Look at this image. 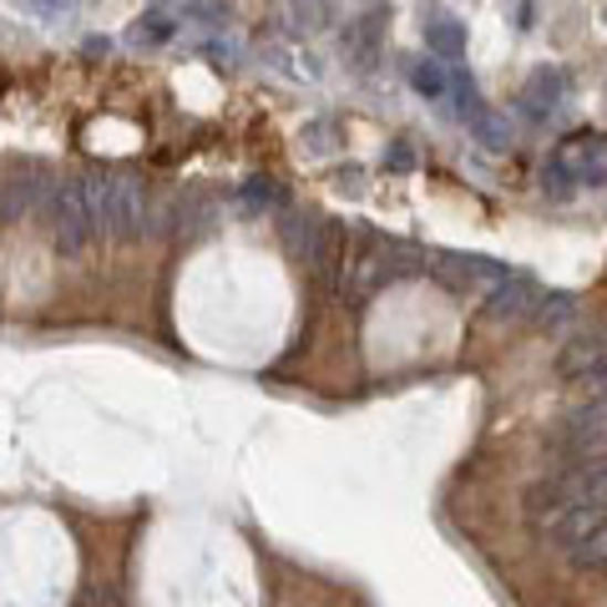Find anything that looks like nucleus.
I'll return each instance as SVG.
<instances>
[{
    "label": "nucleus",
    "mask_w": 607,
    "mask_h": 607,
    "mask_svg": "<svg viewBox=\"0 0 607 607\" xmlns=\"http://www.w3.org/2000/svg\"><path fill=\"white\" fill-rule=\"evenodd\" d=\"M385 167H390V172H410V167H416V153H410V143H390V153H385Z\"/></svg>",
    "instance_id": "obj_21"
},
{
    "label": "nucleus",
    "mask_w": 607,
    "mask_h": 607,
    "mask_svg": "<svg viewBox=\"0 0 607 607\" xmlns=\"http://www.w3.org/2000/svg\"><path fill=\"white\" fill-rule=\"evenodd\" d=\"M567 562L577 572H603V562H607V526H603V532H593V536H583V542L567 552Z\"/></svg>",
    "instance_id": "obj_14"
},
{
    "label": "nucleus",
    "mask_w": 607,
    "mask_h": 607,
    "mask_svg": "<svg viewBox=\"0 0 607 607\" xmlns=\"http://www.w3.org/2000/svg\"><path fill=\"white\" fill-rule=\"evenodd\" d=\"M465 127H471V137H477L481 147H491V153H506V147H512V122L501 117V112H486V107H481L477 117L465 122Z\"/></svg>",
    "instance_id": "obj_13"
},
{
    "label": "nucleus",
    "mask_w": 607,
    "mask_h": 607,
    "mask_svg": "<svg viewBox=\"0 0 607 607\" xmlns=\"http://www.w3.org/2000/svg\"><path fill=\"white\" fill-rule=\"evenodd\" d=\"M603 420H607V410H603V395H593L587 405H577L567 420H562V430H557V446H562V456L567 461H587V456H603Z\"/></svg>",
    "instance_id": "obj_4"
},
{
    "label": "nucleus",
    "mask_w": 607,
    "mask_h": 607,
    "mask_svg": "<svg viewBox=\"0 0 607 607\" xmlns=\"http://www.w3.org/2000/svg\"><path fill=\"white\" fill-rule=\"evenodd\" d=\"M243 202H249V208H274V202H279L274 178H249V182H243Z\"/></svg>",
    "instance_id": "obj_18"
},
{
    "label": "nucleus",
    "mask_w": 607,
    "mask_h": 607,
    "mask_svg": "<svg viewBox=\"0 0 607 607\" xmlns=\"http://www.w3.org/2000/svg\"><path fill=\"white\" fill-rule=\"evenodd\" d=\"M82 198L92 208V223L96 233L107 228L112 239H137L147 228V188L143 178H132V172H117V178H82Z\"/></svg>",
    "instance_id": "obj_1"
},
{
    "label": "nucleus",
    "mask_w": 607,
    "mask_h": 607,
    "mask_svg": "<svg viewBox=\"0 0 607 607\" xmlns=\"http://www.w3.org/2000/svg\"><path fill=\"white\" fill-rule=\"evenodd\" d=\"M593 532H603V506H572V512H562L542 536H547L557 552H572L583 536H593Z\"/></svg>",
    "instance_id": "obj_10"
},
{
    "label": "nucleus",
    "mask_w": 607,
    "mask_h": 607,
    "mask_svg": "<svg viewBox=\"0 0 607 607\" xmlns=\"http://www.w3.org/2000/svg\"><path fill=\"white\" fill-rule=\"evenodd\" d=\"M410 86L420 96H446V66L441 61H410Z\"/></svg>",
    "instance_id": "obj_15"
},
{
    "label": "nucleus",
    "mask_w": 607,
    "mask_h": 607,
    "mask_svg": "<svg viewBox=\"0 0 607 607\" xmlns=\"http://www.w3.org/2000/svg\"><path fill=\"white\" fill-rule=\"evenodd\" d=\"M420 31H426V46L436 51V56H446V61L465 56V21H456V15H446V11H430L426 21H420Z\"/></svg>",
    "instance_id": "obj_11"
},
{
    "label": "nucleus",
    "mask_w": 607,
    "mask_h": 607,
    "mask_svg": "<svg viewBox=\"0 0 607 607\" xmlns=\"http://www.w3.org/2000/svg\"><path fill=\"white\" fill-rule=\"evenodd\" d=\"M284 249L299 263H324L329 259V239H324V218L320 213H284Z\"/></svg>",
    "instance_id": "obj_8"
},
{
    "label": "nucleus",
    "mask_w": 607,
    "mask_h": 607,
    "mask_svg": "<svg viewBox=\"0 0 607 607\" xmlns=\"http://www.w3.org/2000/svg\"><path fill=\"white\" fill-rule=\"evenodd\" d=\"M536 304H542V284L526 274H506L496 289H486V314L491 320H532Z\"/></svg>",
    "instance_id": "obj_6"
},
{
    "label": "nucleus",
    "mask_w": 607,
    "mask_h": 607,
    "mask_svg": "<svg viewBox=\"0 0 607 607\" xmlns=\"http://www.w3.org/2000/svg\"><path fill=\"white\" fill-rule=\"evenodd\" d=\"M542 182L552 192H567L572 182H587V188H603V137L583 132V137H567L557 153L542 167Z\"/></svg>",
    "instance_id": "obj_2"
},
{
    "label": "nucleus",
    "mask_w": 607,
    "mask_h": 607,
    "mask_svg": "<svg viewBox=\"0 0 607 607\" xmlns=\"http://www.w3.org/2000/svg\"><path fill=\"white\" fill-rule=\"evenodd\" d=\"M172 31H178L172 11H163V6H147V11L132 21V46H163V41H172Z\"/></svg>",
    "instance_id": "obj_12"
},
{
    "label": "nucleus",
    "mask_w": 607,
    "mask_h": 607,
    "mask_svg": "<svg viewBox=\"0 0 607 607\" xmlns=\"http://www.w3.org/2000/svg\"><path fill=\"white\" fill-rule=\"evenodd\" d=\"M436 279H446L451 289H496L501 279L512 274L501 259H486V253H441L430 263Z\"/></svg>",
    "instance_id": "obj_5"
},
{
    "label": "nucleus",
    "mask_w": 607,
    "mask_h": 607,
    "mask_svg": "<svg viewBox=\"0 0 607 607\" xmlns=\"http://www.w3.org/2000/svg\"><path fill=\"white\" fill-rule=\"evenodd\" d=\"M562 96H567V76L557 72V66H536L532 76H526V86H522V96H516V102H522V112L526 117H552V112L562 107Z\"/></svg>",
    "instance_id": "obj_9"
},
{
    "label": "nucleus",
    "mask_w": 607,
    "mask_h": 607,
    "mask_svg": "<svg viewBox=\"0 0 607 607\" xmlns=\"http://www.w3.org/2000/svg\"><path fill=\"white\" fill-rule=\"evenodd\" d=\"M532 15H536L532 6H516V25H522V31H532Z\"/></svg>",
    "instance_id": "obj_23"
},
{
    "label": "nucleus",
    "mask_w": 607,
    "mask_h": 607,
    "mask_svg": "<svg viewBox=\"0 0 607 607\" xmlns=\"http://www.w3.org/2000/svg\"><path fill=\"white\" fill-rule=\"evenodd\" d=\"M51 239H56V253H82L86 243L96 239V223H92V208L82 198V178H66L51 188Z\"/></svg>",
    "instance_id": "obj_3"
},
{
    "label": "nucleus",
    "mask_w": 607,
    "mask_h": 607,
    "mask_svg": "<svg viewBox=\"0 0 607 607\" xmlns=\"http://www.w3.org/2000/svg\"><path fill=\"white\" fill-rule=\"evenodd\" d=\"M557 375L562 380H587L593 395H603V334L572 339V345L557 355Z\"/></svg>",
    "instance_id": "obj_7"
},
{
    "label": "nucleus",
    "mask_w": 607,
    "mask_h": 607,
    "mask_svg": "<svg viewBox=\"0 0 607 607\" xmlns=\"http://www.w3.org/2000/svg\"><path fill=\"white\" fill-rule=\"evenodd\" d=\"M446 92H451V96H456V112H461V117H465V122H471V117H477V112H481V96H477V82H471V76H465V72L446 76Z\"/></svg>",
    "instance_id": "obj_17"
},
{
    "label": "nucleus",
    "mask_w": 607,
    "mask_h": 607,
    "mask_svg": "<svg viewBox=\"0 0 607 607\" xmlns=\"http://www.w3.org/2000/svg\"><path fill=\"white\" fill-rule=\"evenodd\" d=\"M324 6H289V21H294V31H320L324 25Z\"/></svg>",
    "instance_id": "obj_19"
},
{
    "label": "nucleus",
    "mask_w": 607,
    "mask_h": 607,
    "mask_svg": "<svg viewBox=\"0 0 607 607\" xmlns=\"http://www.w3.org/2000/svg\"><path fill=\"white\" fill-rule=\"evenodd\" d=\"M182 15H198L202 25H223L228 21V6H182Z\"/></svg>",
    "instance_id": "obj_22"
},
{
    "label": "nucleus",
    "mask_w": 607,
    "mask_h": 607,
    "mask_svg": "<svg viewBox=\"0 0 607 607\" xmlns=\"http://www.w3.org/2000/svg\"><path fill=\"white\" fill-rule=\"evenodd\" d=\"M536 320L547 324V329L577 320V299H572V294H542V304H536Z\"/></svg>",
    "instance_id": "obj_16"
},
{
    "label": "nucleus",
    "mask_w": 607,
    "mask_h": 607,
    "mask_svg": "<svg viewBox=\"0 0 607 607\" xmlns=\"http://www.w3.org/2000/svg\"><path fill=\"white\" fill-rule=\"evenodd\" d=\"M304 143H310V153H329V147H334V127H329V122H310V127H304Z\"/></svg>",
    "instance_id": "obj_20"
}]
</instances>
